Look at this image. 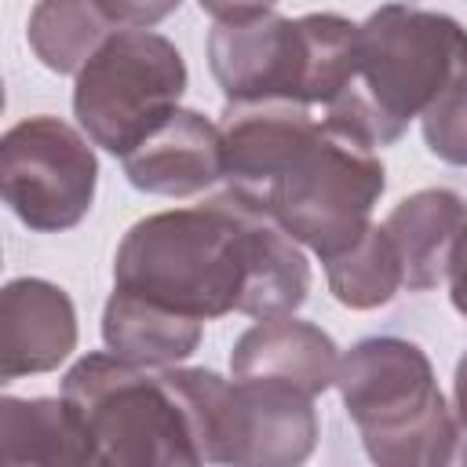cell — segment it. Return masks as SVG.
Instances as JSON below:
<instances>
[{"instance_id":"cell-9","label":"cell","mask_w":467,"mask_h":467,"mask_svg":"<svg viewBox=\"0 0 467 467\" xmlns=\"http://www.w3.org/2000/svg\"><path fill=\"white\" fill-rule=\"evenodd\" d=\"M73 124L58 117H26L0 139L4 204L36 234L77 226L95 201L99 161Z\"/></svg>"},{"instance_id":"cell-14","label":"cell","mask_w":467,"mask_h":467,"mask_svg":"<svg viewBox=\"0 0 467 467\" xmlns=\"http://www.w3.org/2000/svg\"><path fill=\"white\" fill-rule=\"evenodd\" d=\"M0 460L7 467L18 463H95V449L69 409L58 398H0Z\"/></svg>"},{"instance_id":"cell-1","label":"cell","mask_w":467,"mask_h":467,"mask_svg":"<svg viewBox=\"0 0 467 467\" xmlns=\"http://www.w3.org/2000/svg\"><path fill=\"white\" fill-rule=\"evenodd\" d=\"M113 288L193 321L281 317L306 303L310 266L255 201L219 197L139 219L113 255Z\"/></svg>"},{"instance_id":"cell-17","label":"cell","mask_w":467,"mask_h":467,"mask_svg":"<svg viewBox=\"0 0 467 467\" xmlns=\"http://www.w3.org/2000/svg\"><path fill=\"white\" fill-rule=\"evenodd\" d=\"M325 277H328V292L336 296V303H343L350 310L387 306L398 296V288L405 285L401 259H398L387 230L376 223L347 252H339L336 259L325 263Z\"/></svg>"},{"instance_id":"cell-20","label":"cell","mask_w":467,"mask_h":467,"mask_svg":"<svg viewBox=\"0 0 467 467\" xmlns=\"http://www.w3.org/2000/svg\"><path fill=\"white\" fill-rule=\"evenodd\" d=\"M445 277H449V299H452V306L467 317V226H463V234L452 244Z\"/></svg>"},{"instance_id":"cell-7","label":"cell","mask_w":467,"mask_h":467,"mask_svg":"<svg viewBox=\"0 0 467 467\" xmlns=\"http://www.w3.org/2000/svg\"><path fill=\"white\" fill-rule=\"evenodd\" d=\"M204 463L292 467L317 445L314 398L266 379H223L212 368H171Z\"/></svg>"},{"instance_id":"cell-11","label":"cell","mask_w":467,"mask_h":467,"mask_svg":"<svg viewBox=\"0 0 467 467\" xmlns=\"http://www.w3.org/2000/svg\"><path fill=\"white\" fill-rule=\"evenodd\" d=\"M120 161L135 190L193 197L223 179V131L197 109H175Z\"/></svg>"},{"instance_id":"cell-16","label":"cell","mask_w":467,"mask_h":467,"mask_svg":"<svg viewBox=\"0 0 467 467\" xmlns=\"http://www.w3.org/2000/svg\"><path fill=\"white\" fill-rule=\"evenodd\" d=\"M95 0H36L26 40L51 73H80L84 62L113 33Z\"/></svg>"},{"instance_id":"cell-15","label":"cell","mask_w":467,"mask_h":467,"mask_svg":"<svg viewBox=\"0 0 467 467\" xmlns=\"http://www.w3.org/2000/svg\"><path fill=\"white\" fill-rule=\"evenodd\" d=\"M201 325L150 299L113 288L102 310V339L113 354L135 365H175L186 361L201 343Z\"/></svg>"},{"instance_id":"cell-10","label":"cell","mask_w":467,"mask_h":467,"mask_svg":"<svg viewBox=\"0 0 467 467\" xmlns=\"http://www.w3.org/2000/svg\"><path fill=\"white\" fill-rule=\"evenodd\" d=\"M77 350V310L66 288L15 277L0 292V379L58 368Z\"/></svg>"},{"instance_id":"cell-3","label":"cell","mask_w":467,"mask_h":467,"mask_svg":"<svg viewBox=\"0 0 467 467\" xmlns=\"http://www.w3.org/2000/svg\"><path fill=\"white\" fill-rule=\"evenodd\" d=\"M208 66L226 102H299L328 106L358 77V26L343 15L285 18L259 11L215 22Z\"/></svg>"},{"instance_id":"cell-19","label":"cell","mask_w":467,"mask_h":467,"mask_svg":"<svg viewBox=\"0 0 467 467\" xmlns=\"http://www.w3.org/2000/svg\"><path fill=\"white\" fill-rule=\"evenodd\" d=\"M99 11L113 22V26H128V29H150L157 22H164L171 11H179L182 0H95Z\"/></svg>"},{"instance_id":"cell-21","label":"cell","mask_w":467,"mask_h":467,"mask_svg":"<svg viewBox=\"0 0 467 467\" xmlns=\"http://www.w3.org/2000/svg\"><path fill=\"white\" fill-rule=\"evenodd\" d=\"M197 4L215 22H234V18H248V15H259V11H274L277 0H197Z\"/></svg>"},{"instance_id":"cell-4","label":"cell","mask_w":467,"mask_h":467,"mask_svg":"<svg viewBox=\"0 0 467 467\" xmlns=\"http://www.w3.org/2000/svg\"><path fill=\"white\" fill-rule=\"evenodd\" d=\"M336 387L368 460L383 467H441L456 460V416L438 390L431 358L412 339H358L339 358Z\"/></svg>"},{"instance_id":"cell-5","label":"cell","mask_w":467,"mask_h":467,"mask_svg":"<svg viewBox=\"0 0 467 467\" xmlns=\"http://www.w3.org/2000/svg\"><path fill=\"white\" fill-rule=\"evenodd\" d=\"M62 398L77 412L95 449V463H204L168 365H135L113 350L88 354L66 372Z\"/></svg>"},{"instance_id":"cell-13","label":"cell","mask_w":467,"mask_h":467,"mask_svg":"<svg viewBox=\"0 0 467 467\" xmlns=\"http://www.w3.org/2000/svg\"><path fill=\"white\" fill-rule=\"evenodd\" d=\"M467 226V201L456 190L431 186L398 201L383 219V230L401 259L405 288L427 292L445 281L456 237Z\"/></svg>"},{"instance_id":"cell-18","label":"cell","mask_w":467,"mask_h":467,"mask_svg":"<svg viewBox=\"0 0 467 467\" xmlns=\"http://www.w3.org/2000/svg\"><path fill=\"white\" fill-rule=\"evenodd\" d=\"M423 142L445 164H467V62L423 109Z\"/></svg>"},{"instance_id":"cell-22","label":"cell","mask_w":467,"mask_h":467,"mask_svg":"<svg viewBox=\"0 0 467 467\" xmlns=\"http://www.w3.org/2000/svg\"><path fill=\"white\" fill-rule=\"evenodd\" d=\"M452 409H456V427H460V438L467 441V354L456 361V376H452Z\"/></svg>"},{"instance_id":"cell-12","label":"cell","mask_w":467,"mask_h":467,"mask_svg":"<svg viewBox=\"0 0 467 467\" xmlns=\"http://www.w3.org/2000/svg\"><path fill=\"white\" fill-rule=\"evenodd\" d=\"M339 372V347L328 332L292 314L259 317L244 328L230 350V376L234 379H266L296 387L310 398L336 387Z\"/></svg>"},{"instance_id":"cell-6","label":"cell","mask_w":467,"mask_h":467,"mask_svg":"<svg viewBox=\"0 0 467 467\" xmlns=\"http://www.w3.org/2000/svg\"><path fill=\"white\" fill-rule=\"evenodd\" d=\"M383 190L387 171L376 150L321 117L255 204L292 241L328 263L372 226V208Z\"/></svg>"},{"instance_id":"cell-8","label":"cell","mask_w":467,"mask_h":467,"mask_svg":"<svg viewBox=\"0 0 467 467\" xmlns=\"http://www.w3.org/2000/svg\"><path fill=\"white\" fill-rule=\"evenodd\" d=\"M186 80V62L168 36L150 29H117L77 73V124L106 153L128 157L179 109Z\"/></svg>"},{"instance_id":"cell-2","label":"cell","mask_w":467,"mask_h":467,"mask_svg":"<svg viewBox=\"0 0 467 467\" xmlns=\"http://www.w3.org/2000/svg\"><path fill=\"white\" fill-rule=\"evenodd\" d=\"M467 62V29L409 4H383L358 26V77L325 120L365 146H390Z\"/></svg>"}]
</instances>
